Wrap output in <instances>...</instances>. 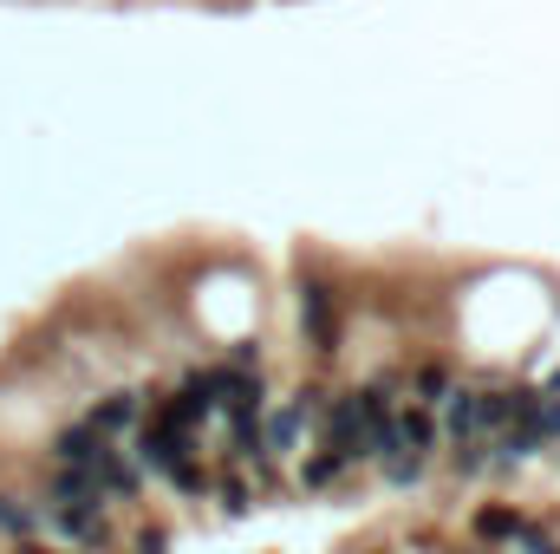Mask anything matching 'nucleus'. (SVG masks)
Returning a JSON list of instances; mask_svg holds the SVG:
<instances>
[{
	"instance_id": "nucleus-1",
	"label": "nucleus",
	"mask_w": 560,
	"mask_h": 554,
	"mask_svg": "<svg viewBox=\"0 0 560 554\" xmlns=\"http://www.w3.org/2000/svg\"><path fill=\"white\" fill-rule=\"evenodd\" d=\"M300 326H306V339H313L319 353L339 346V293H332L326 280H300Z\"/></svg>"
},
{
	"instance_id": "nucleus-2",
	"label": "nucleus",
	"mask_w": 560,
	"mask_h": 554,
	"mask_svg": "<svg viewBox=\"0 0 560 554\" xmlns=\"http://www.w3.org/2000/svg\"><path fill=\"white\" fill-rule=\"evenodd\" d=\"M183 457H189V430H176V424H163V417H150L138 430V463L143 470H163V476H170Z\"/></svg>"
},
{
	"instance_id": "nucleus-3",
	"label": "nucleus",
	"mask_w": 560,
	"mask_h": 554,
	"mask_svg": "<svg viewBox=\"0 0 560 554\" xmlns=\"http://www.w3.org/2000/svg\"><path fill=\"white\" fill-rule=\"evenodd\" d=\"M105 450H112V437H98L85 417H79V424H66V430L52 437V457H59V470H92Z\"/></svg>"
},
{
	"instance_id": "nucleus-4",
	"label": "nucleus",
	"mask_w": 560,
	"mask_h": 554,
	"mask_svg": "<svg viewBox=\"0 0 560 554\" xmlns=\"http://www.w3.org/2000/svg\"><path fill=\"white\" fill-rule=\"evenodd\" d=\"M85 424H92L98 437H125V430H138L143 424V399L138 392H105V399L85 412Z\"/></svg>"
},
{
	"instance_id": "nucleus-5",
	"label": "nucleus",
	"mask_w": 560,
	"mask_h": 554,
	"mask_svg": "<svg viewBox=\"0 0 560 554\" xmlns=\"http://www.w3.org/2000/svg\"><path fill=\"white\" fill-rule=\"evenodd\" d=\"M52 509H105V489L92 470H59L52 476Z\"/></svg>"
},
{
	"instance_id": "nucleus-6",
	"label": "nucleus",
	"mask_w": 560,
	"mask_h": 554,
	"mask_svg": "<svg viewBox=\"0 0 560 554\" xmlns=\"http://www.w3.org/2000/svg\"><path fill=\"white\" fill-rule=\"evenodd\" d=\"M92 476H98V489H105V496H125V503H131V496H138V463H131V457H125V450H105V457H98V463H92Z\"/></svg>"
},
{
	"instance_id": "nucleus-7",
	"label": "nucleus",
	"mask_w": 560,
	"mask_h": 554,
	"mask_svg": "<svg viewBox=\"0 0 560 554\" xmlns=\"http://www.w3.org/2000/svg\"><path fill=\"white\" fill-rule=\"evenodd\" d=\"M52 529L66 542H79V549H98L105 542V516L98 509H52Z\"/></svg>"
},
{
	"instance_id": "nucleus-8",
	"label": "nucleus",
	"mask_w": 560,
	"mask_h": 554,
	"mask_svg": "<svg viewBox=\"0 0 560 554\" xmlns=\"http://www.w3.org/2000/svg\"><path fill=\"white\" fill-rule=\"evenodd\" d=\"M443 430H450L456 443H469V437L482 430V405H476V392H450V399H443Z\"/></svg>"
},
{
	"instance_id": "nucleus-9",
	"label": "nucleus",
	"mask_w": 560,
	"mask_h": 554,
	"mask_svg": "<svg viewBox=\"0 0 560 554\" xmlns=\"http://www.w3.org/2000/svg\"><path fill=\"white\" fill-rule=\"evenodd\" d=\"M430 443H436V417L423 412V405H405V412H398V450L423 457Z\"/></svg>"
},
{
	"instance_id": "nucleus-10",
	"label": "nucleus",
	"mask_w": 560,
	"mask_h": 554,
	"mask_svg": "<svg viewBox=\"0 0 560 554\" xmlns=\"http://www.w3.org/2000/svg\"><path fill=\"white\" fill-rule=\"evenodd\" d=\"M476 542H515V529H522V516L515 509H502V503H489V509H476Z\"/></svg>"
},
{
	"instance_id": "nucleus-11",
	"label": "nucleus",
	"mask_w": 560,
	"mask_h": 554,
	"mask_svg": "<svg viewBox=\"0 0 560 554\" xmlns=\"http://www.w3.org/2000/svg\"><path fill=\"white\" fill-rule=\"evenodd\" d=\"M300 430H306V412L287 399V405L268 417V450H293V443H300Z\"/></svg>"
},
{
	"instance_id": "nucleus-12",
	"label": "nucleus",
	"mask_w": 560,
	"mask_h": 554,
	"mask_svg": "<svg viewBox=\"0 0 560 554\" xmlns=\"http://www.w3.org/2000/svg\"><path fill=\"white\" fill-rule=\"evenodd\" d=\"M411 385H418V405H423V412H430V405H443V399L456 392V385H450V366H436V359L411 372Z\"/></svg>"
},
{
	"instance_id": "nucleus-13",
	"label": "nucleus",
	"mask_w": 560,
	"mask_h": 554,
	"mask_svg": "<svg viewBox=\"0 0 560 554\" xmlns=\"http://www.w3.org/2000/svg\"><path fill=\"white\" fill-rule=\"evenodd\" d=\"M39 529V509H26L20 496H0V535H13V542H26Z\"/></svg>"
},
{
	"instance_id": "nucleus-14",
	"label": "nucleus",
	"mask_w": 560,
	"mask_h": 554,
	"mask_svg": "<svg viewBox=\"0 0 560 554\" xmlns=\"http://www.w3.org/2000/svg\"><path fill=\"white\" fill-rule=\"evenodd\" d=\"M339 470H346V457H339V450H319V457H306V470H300V483H306V489H326V483H332Z\"/></svg>"
},
{
	"instance_id": "nucleus-15",
	"label": "nucleus",
	"mask_w": 560,
	"mask_h": 554,
	"mask_svg": "<svg viewBox=\"0 0 560 554\" xmlns=\"http://www.w3.org/2000/svg\"><path fill=\"white\" fill-rule=\"evenodd\" d=\"M170 483H176L183 496H202V483H209V476H202V463H196V457H183V463L170 470Z\"/></svg>"
},
{
	"instance_id": "nucleus-16",
	"label": "nucleus",
	"mask_w": 560,
	"mask_h": 554,
	"mask_svg": "<svg viewBox=\"0 0 560 554\" xmlns=\"http://www.w3.org/2000/svg\"><path fill=\"white\" fill-rule=\"evenodd\" d=\"M515 542H522V554H560V549H555V535H548V529H535L528 516H522V529H515Z\"/></svg>"
},
{
	"instance_id": "nucleus-17",
	"label": "nucleus",
	"mask_w": 560,
	"mask_h": 554,
	"mask_svg": "<svg viewBox=\"0 0 560 554\" xmlns=\"http://www.w3.org/2000/svg\"><path fill=\"white\" fill-rule=\"evenodd\" d=\"M489 457H482V437H469V443H456V476H476Z\"/></svg>"
},
{
	"instance_id": "nucleus-18",
	"label": "nucleus",
	"mask_w": 560,
	"mask_h": 554,
	"mask_svg": "<svg viewBox=\"0 0 560 554\" xmlns=\"http://www.w3.org/2000/svg\"><path fill=\"white\" fill-rule=\"evenodd\" d=\"M541 443H560V399H541V417H535Z\"/></svg>"
},
{
	"instance_id": "nucleus-19",
	"label": "nucleus",
	"mask_w": 560,
	"mask_h": 554,
	"mask_svg": "<svg viewBox=\"0 0 560 554\" xmlns=\"http://www.w3.org/2000/svg\"><path fill=\"white\" fill-rule=\"evenodd\" d=\"M385 476H392V483H418V476H423V457H392V463H385Z\"/></svg>"
},
{
	"instance_id": "nucleus-20",
	"label": "nucleus",
	"mask_w": 560,
	"mask_h": 554,
	"mask_svg": "<svg viewBox=\"0 0 560 554\" xmlns=\"http://www.w3.org/2000/svg\"><path fill=\"white\" fill-rule=\"evenodd\" d=\"M222 503H229V516H242V509H248V483H229Z\"/></svg>"
},
{
	"instance_id": "nucleus-21",
	"label": "nucleus",
	"mask_w": 560,
	"mask_h": 554,
	"mask_svg": "<svg viewBox=\"0 0 560 554\" xmlns=\"http://www.w3.org/2000/svg\"><path fill=\"white\" fill-rule=\"evenodd\" d=\"M170 549V535H163V529H143L138 535V554H163Z\"/></svg>"
},
{
	"instance_id": "nucleus-22",
	"label": "nucleus",
	"mask_w": 560,
	"mask_h": 554,
	"mask_svg": "<svg viewBox=\"0 0 560 554\" xmlns=\"http://www.w3.org/2000/svg\"><path fill=\"white\" fill-rule=\"evenodd\" d=\"M13 554H52V549H39V542H20V549H13Z\"/></svg>"
}]
</instances>
